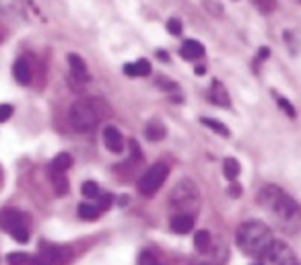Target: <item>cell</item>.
<instances>
[{
  "instance_id": "6da1fadb",
  "label": "cell",
  "mask_w": 301,
  "mask_h": 265,
  "mask_svg": "<svg viewBox=\"0 0 301 265\" xmlns=\"http://www.w3.org/2000/svg\"><path fill=\"white\" fill-rule=\"evenodd\" d=\"M258 204L262 210L272 216L275 224L285 232H299L301 230V208L277 185H266L258 195Z\"/></svg>"
},
{
  "instance_id": "7a4b0ae2",
  "label": "cell",
  "mask_w": 301,
  "mask_h": 265,
  "mask_svg": "<svg viewBox=\"0 0 301 265\" xmlns=\"http://www.w3.org/2000/svg\"><path fill=\"white\" fill-rule=\"evenodd\" d=\"M272 241L275 239H272L270 226L260 220L241 222L237 226V232H235V243L245 255H258L260 257Z\"/></svg>"
},
{
  "instance_id": "3957f363",
  "label": "cell",
  "mask_w": 301,
  "mask_h": 265,
  "mask_svg": "<svg viewBox=\"0 0 301 265\" xmlns=\"http://www.w3.org/2000/svg\"><path fill=\"white\" fill-rule=\"evenodd\" d=\"M169 206L177 214H190L194 216L198 212V206H200V189L194 183L192 179H180L177 183L173 185L171 193H169Z\"/></svg>"
},
{
  "instance_id": "277c9868",
  "label": "cell",
  "mask_w": 301,
  "mask_h": 265,
  "mask_svg": "<svg viewBox=\"0 0 301 265\" xmlns=\"http://www.w3.org/2000/svg\"><path fill=\"white\" fill-rule=\"evenodd\" d=\"M68 121L76 132H91L99 121V113L91 101H75L68 109Z\"/></svg>"
},
{
  "instance_id": "5b68a950",
  "label": "cell",
  "mask_w": 301,
  "mask_h": 265,
  "mask_svg": "<svg viewBox=\"0 0 301 265\" xmlns=\"http://www.w3.org/2000/svg\"><path fill=\"white\" fill-rule=\"evenodd\" d=\"M167 175H169L167 164H163V162L153 164V166H150V169H147L145 175L139 179V191L145 195V198L155 195V193L163 187V183H165Z\"/></svg>"
},
{
  "instance_id": "8992f818",
  "label": "cell",
  "mask_w": 301,
  "mask_h": 265,
  "mask_svg": "<svg viewBox=\"0 0 301 265\" xmlns=\"http://www.w3.org/2000/svg\"><path fill=\"white\" fill-rule=\"evenodd\" d=\"M68 257H71L68 249L52 243H42L39 245V253L33 259H29L27 265H64Z\"/></svg>"
},
{
  "instance_id": "52a82bcc",
  "label": "cell",
  "mask_w": 301,
  "mask_h": 265,
  "mask_svg": "<svg viewBox=\"0 0 301 265\" xmlns=\"http://www.w3.org/2000/svg\"><path fill=\"white\" fill-rule=\"evenodd\" d=\"M260 257H262V265H299L293 251L281 241H272Z\"/></svg>"
},
{
  "instance_id": "ba28073f",
  "label": "cell",
  "mask_w": 301,
  "mask_h": 265,
  "mask_svg": "<svg viewBox=\"0 0 301 265\" xmlns=\"http://www.w3.org/2000/svg\"><path fill=\"white\" fill-rule=\"evenodd\" d=\"M27 224V218L23 212L19 210H12V208H8V210H2L0 212V228L10 232L12 228H17V226H25Z\"/></svg>"
},
{
  "instance_id": "9c48e42d",
  "label": "cell",
  "mask_w": 301,
  "mask_h": 265,
  "mask_svg": "<svg viewBox=\"0 0 301 265\" xmlns=\"http://www.w3.org/2000/svg\"><path fill=\"white\" fill-rule=\"evenodd\" d=\"M103 144H105L107 150L120 155V152L124 150V138H122V134L114 128V125H107V128L103 130Z\"/></svg>"
},
{
  "instance_id": "30bf717a",
  "label": "cell",
  "mask_w": 301,
  "mask_h": 265,
  "mask_svg": "<svg viewBox=\"0 0 301 265\" xmlns=\"http://www.w3.org/2000/svg\"><path fill=\"white\" fill-rule=\"evenodd\" d=\"M68 66H71L73 78H76L78 82H87V80L91 78L89 68H87L85 60L80 58V55H76V53H68Z\"/></svg>"
},
{
  "instance_id": "8fae6325",
  "label": "cell",
  "mask_w": 301,
  "mask_h": 265,
  "mask_svg": "<svg viewBox=\"0 0 301 265\" xmlns=\"http://www.w3.org/2000/svg\"><path fill=\"white\" fill-rule=\"evenodd\" d=\"M169 226L175 234H188L190 230L194 228V216L190 214H175L169 222Z\"/></svg>"
},
{
  "instance_id": "7c38bea8",
  "label": "cell",
  "mask_w": 301,
  "mask_h": 265,
  "mask_svg": "<svg viewBox=\"0 0 301 265\" xmlns=\"http://www.w3.org/2000/svg\"><path fill=\"white\" fill-rule=\"evenodd\" d=\"M12 74H15V80L19 82V85H29L31 82V66L29 62H27V58H19L15 62V66H12Z\"/></svg>"
},
{
  "instance_id": "4fadbf2b",
  "label": "cell",
  "mask_w": 301,
  "mask_h": 265,
  "mask_svg": "<svg viewBox=\"0 0 301 265\" xmlns=\"http://www.w3.org/2000/svg\"><path fill=\"white\" fill-rule=\"evenodd\" d=\"M180 53H182L184 60H198V58H202V55H204V46L200 44V41H196V39H188V41H184V44H182Z\"/></svg>"
},
{
  "instance_id": "5bb4252c",
  "label": "cell",
  "mask_w": 301,
  "mask_h": 265,
  "mask_svg": "<svg viewBox=\"0 0 301 265\" xmlns=\"http://www.w3.org/2000/svg\"><path fill=\"white\" fill-rule=\"evenodd\" d=\"M145 134H147L149 140L161 142V140H165V138H167V128H165V123H163L161 119H150L147 123V128H145Z\"/></svg>"
},
{
  "instance_id": "9a60e30c",
  "label": "cell",
  "mask_w": 301,
  "mask_h": 265,
  "mask_svg": "<svg viewBox=\"0 0 301 265\" xmlns=\"http://www.w3.org/2000/svg\"><path fill=\"white\" fill-rule=\"evenodd\" d=\"M211 99H213L217 105L225 107V109H229V107H231L229 93H227V89H225V87H223L219 80H215V82H213V89H211Z\"/></svg>"
},
{
  "instance_id": "2e32d148",
  "label": "cell",
  "mask_w": 301,
  "mask_h": 265,
  "mask_svg": "<svg viewBox=\"0 0 301 265\" xmlns=\"http://www.w3.org/2000/svg\"><path fill=\"white\" fill-rule=\"evenodd\" d=\"M71 164H73V157L66 155V152H60V155H56V159L52 160V171L66 173L68 169H71Z\"/></svg>"
},
{
  "instance_id": "e0dca14e",
  "label": "cell",
  "mask_w": 301,
  "mask_h": 265,
  "mask_svg": "<svg viewBox=\"0 0 301 265\" xmlns=\"http://www.w3.org/2000/svg\"><path fill=\"white\" fill-rule=\"evenodd\" d=\"M52 185H54V193L56 195H66L68 193V179H66L64 173L52 171Z\"/></svg>"
},
{
  "instance_id": "ac0fdd59",
  "label": "cell",
  "mask_w": 301,
  "mask_h": 265,
  "mask_svg": "<svg viewBox=\"0 0 301 265\" xmlns=\"http://www.w3.org/2000/svg\"><path fill=\"white\" fill-rule=\"evenodd\" d=\"M194 247H196V251H200V253H207V251L211 249V234H209V230H198L194 234Z\"/></svg>"
},
{
  "instance_id": "d6986e66",
  "label": "cell",
  "mask_w": 301,
  "mask_h": 265,
  "mask_svg": "<svg viewBox=\"0 0 301 265\" xmlns=\"http://www.w3.org/2000/svg\"><path fill=\"white\" fill-rule=\"evenodd\" d=\"M239 162H237V159H225L223 160V175L229 179V181H233V179H237V175H239Z\"/></svg>"
},
{
  "instance_id": "ffe728a7",
  "label": "cell",
  "mask_w": 301,
  "mask_h": 265,
  "mask_svg": "<svg viewBox=\"0 0 301 265\" xmlns=\"http://www.w3.org/2000/svg\"><path fill=\"white\" fill-rule=\"evenodd\" d=\"M200 121H202V125H207V128H211L215 134L223 136V138H229V130L225 128V125H223L221 121H217V119H213V117H202Z\"/></svg>"
},
{
  "instance_id": "44dd1931",
  "label": "cell",
  "mask_w": 301,
  "mask_h": 265,
  "mask_svg": "<svg viewBox=\"0 0 301 265\" xmlns=\"http://www.w3.org/2000/svg\"><path fill=\"white\" fill-rule=\"evenodd\" d=\"M101 212H99V208L95 206V204H80L78 206V216L83 218V220H95Z\"/></svg>"
},
{
  "instance_id": "7402d4cb",
  "label": "cell",
  "mask_w": 301,
  "mask_h": 265,
  "mask_svg": "<svg viewBox=\"0 0 301 265\" xmlns=\"http://www.w3.org/2000/svg\"><path fill=\"white\" fill-rule=\"evenodd\" d=\"M80 191H83V195H85V198H89V200L99 198V185L95 183V181H85L83 187H80Z\"/></svg>"
},
{
  "instance_id": "603a6c76",
  "label": "cell",
  "mask_w": 301,
  "mask_h": 265,
  "mask_svg": "<svg viewBox=\"0 0 301 265\" xmlns=\"http://www.w3.org/2000/svg\"><path fill=\"white\" fill-rule=\"evenodd\" d=\"M6 261H8V265H25V263H29V255L23 253V251H15V253H8Z\"/></svg>"
},
{
  "instance_id": "cb8c5ba5",
  "label": "cell",
  "mask_w": 301,
  "mask_h": 265,
  "mask_svg": "<svg viewBox=\"0 0 301 265\" xmlns=\"http://www.w3.org/2000/svg\"><path fill=\"white\" fill-rule=\"evenodd\" d=\"M10 234H12V239H15L17 243H27V241H29V230H27V226H17V228H12Z\"/></svg>"
},
{
  "instance_id": "d4e9b609",
  "label": "cell",
  "mask_w": 301,
  "mask_h": 265,
  "mask_svg": "<svg viewBox=\"0 0 301 265\" xmlns=\"http://www.w3.org/2000/svg\"><path fill=\"white\" fill-rule=\"evenodd\" d=\"M254 4L260 12H272L277 8V0H254Z\"/></svg>"
},
{
  "instance_id": "484cf974",
  "label": "cell",
  "mask_w": 301,
  "mask_h": 265,
  "mask_svg": "<svg viewBox=\"0 0 301 265\" xmlns=\"http://www.w3.org/2000/svg\"><path fill=\"white\" fill-rule=\"evenodd\" d=\"M134 66H136V74L139 76H149L150 74V62L149 60H139V62H134Z\"/></svg>"
},
{
  "instance_id": "4316f807",
  "label": "cell",
  "mask_w": 301,
  "mask_h": 265,
  "mask_svg": "<svg viewBox=\"0 0 301 265\" xmlns=\"http://www.w3.org/2000/svg\"><path fill=\"white\" fill-rule=\"evenodd\" d=\"M167 31L171 35H180L182 33V21L180 19H169L167 21Z\"/></svg>"
},
{
  "instance_id": "83f0119b",
  "label": "cell",
  "mask_w": 301,
  "mask_h": 265,
  "mask_svg": "<svg viewBox=\"0 0 301 265\" xmlns=\"http://www.w3.org/2000/svg\"><path fill=\"white\" fill-rule=\"evenodd\" d=\"M139 265H163V263H161L153 253H143V255H141Z\"/></svg>"
},
{
  "instance_id": "f1b7e54d",
  "label": "cell",
  "mask_w": 301,
  "mask_h": 265,
  "mask_svg": "<svg viewBox=\"0 0 301 265\" xmlns=\"http://www.w3.org/2000/svg\"><path fill=\"white\" fill-rule=\"evenodd\" d=\"M12 115V105L8 103H0V123L2 121H8Z\"/></svg>"
},
{
  "instance_id": "f546056e",
  "label": "cell",
  "mask_w": 301,
  "mask_h": 265,
  "mask_svg": "<svg viewBox=\"0 0 301 265\" xmlns=\"http://www.w3.org/2000/svg\"><path fill=\"white\" fill-rule=\"evenodd\" d=\"M279 107H281L289 117H295V109H293V105L287 101V99H283V97H279Z\"/></svg>"
},
{
  "instance_id": "4dcf8cb0",
  "label": "cell",
  "mask_w": 301,
  "mask_h": 265,
  "mask_svg": "<svg viewBox=\"0 0 301 265\" xmlns=\"http://www.w3.org/2000/svg\"><path fill=\"white\" fill-rule=\"evenodd\" d=\"M130 159H134V160H139V162H143V155H141V146L136 144V140H130Z\"/></svg>"
},
{
  "instance_id": "1f68e13d",
  "label": "cell",
  "mask_w": 301,
  "mask_h": 265,
  "mask_svg": "<svg viewBox=\"0 0 301 265\" xmlns=\"http://www.w3.org/2000/svg\"><path fill=\"white\" fill-rule=\"evenodd\" d=\"M112 202H114V198L109 193H105V195H101L99 198V212H103V210H109V206H112Z\"/></svg>"
},
{
  "instance_id": "d6a6232c",
  "label": "cell",
  "mask_w": 301,
  "mask_h": 265,
  "mask_svg": "<svg viewBox=\"0 0 301 265\" xmlns=\"http://www.w3.org/2000/svg\"><path fill=\"white\" fill-rule=\"evenodd\" d=\"M157 85H159L163 91H175V89H177V85H175V82H171V80H165V78H157Z\"/></svg>"
},
{
  "instance_id": "836d02e7",
  "label": "cell",
  "mask_w": 301,
  "mask_h": 265,
  "mask_svg": "<svg viewBox=\"0 0 301 265\" xmlns=\"http://www.w3.org/2000/svg\"><path fill=\"white\" fill-rule=\"evenodd\" d=\"M229 195H231V198H239V195H241V185L239 183H231L229 185Z\"/></svg>"
},
{
  "instance_id": "e575fe53",
  "label": "cell",
  "mask_w": 301,
  "mask_h": 265,
  "mask_svg": "<svg viewBox=\"0 0 301 265\" xmlns=\"http://www.w3.org/2000/svg\"><path fill=\"white\" fill-rule=\"evenodd\" d=\"M124 72H126L128 76H139V74H136V66H134V64H126V66H124Z\"/></svg>"
},
{
  "instance_id": "d590c367",
  "label": "cell",
  "mask_w": 301,
  "mask_h": 265,
  "mask_svg": "<svg viewBox=\"0 0 301 265\" xmlns=\"http://www.w3.org/2000/svg\"><path fill=\"white\" fill-rule=\"evenodd\" d=\"M268 55H270V50H268V48H262V50H260V60H266Z\"/></svg>"
},
{
  "instance_id": "8d00e7d4",
  "label": "cell",
  "mask_w": 301,
  "mask_h": 265,
  "mask_svg": "<svg viewBox=\"0 0 301 265\" xmlns=\"http://www.w3.org/2000/svg\"><path fill=\"white\" fill-rule=\"evenodd\" d=\"M157 55H159V60H161V62H167V60H169V58H167V53L163 52V50H159V52H157Z\"/></svg>"
},
{
  "instance_id": "74e56055",
  "label": "cell",
  "mask_w": 301,
  "mask_h": 265,
  "mask_svg": "<svg viewBox=\"0 0 301 265\" xmlns=\"http://www.w3.org/2000/svg\"><path fill=\"white\" fill-rule=\"evenodd\" d=\"M204 72H207V68H204V66H196V74L198 76H202Z\"/></svg>"
},
{
  "instance_id": "f35d334b",
  "label": "cell",
  "mask_w": 301,
  "mask_h": 265,
  "mask_svg": "<svg viewBox=\"0 0 301 265\" xmlns=\"http://www.w3.org/2000/svg\"><path fill=\"white\" fill-rule=\"evenodd\" d=\"M254 265H262V263H254Z\"/></svg>"
}]
</instances>
